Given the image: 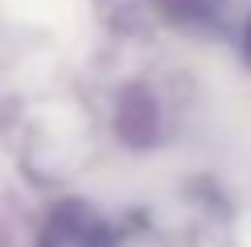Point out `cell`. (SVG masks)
I'll list each match as a JSON object with an SVG mask.
<instances>
[{"label": "cell", "mask_w": 251, "mask_h": 247, "mask_svg": "<svg viewBox=\"0 0 251 247\" xmlns=\"http://www.w3.org/2000/svg\"><path fill=\"white\" fill-rule=\"evenodd\" d=\"M37 247H111V231L87 206L70 202V206H58L54 210V219L46 222Z\"/></svg>", "instance_id": "cell-1"}, {"label": "cell", "mask_w": 251, "mask_h": 247, "mask_svg": "<svg viewBox=\"0 0 251 247\" xmlns=\"http://www.w3.org/2000/svg\"><path fill=\"white\" fill-rule=\"evenodd\" d=\"M120 132L128 136V144H144L156 132V103L149 95H140V91H132L128 99H124V107H120Z\"/></svg>", "instance_id": "cell-2"}, {"label": "cell", "mask_w": 251, "mask_h": 247, "mask_svg": "<svg viewBox=\"0 0 251 247\" xmlns=\"http://www.w3.org/2000/svg\"><path fill=\"white\" fill-rule=\"evenodd\" d=\"M156 4H161V13H169L181 25H206L218 13V0H156Z\"/></svg>", "instance_id": "cell-3"}, {"label": "cell", "mask_w": 251, "mask_h": 247, "mask_svg": "<svg viewBox=\"0 0 251 247\" xmlns=\"http://www.w3.org/2000/svg\"><path fill=\"white\" fill-rule=\"evenodd\" d=\"M243 54H247V62H251V21H247V33H243Z\"/></svg>", "instance_id": "cell-4"}]
</instances>
